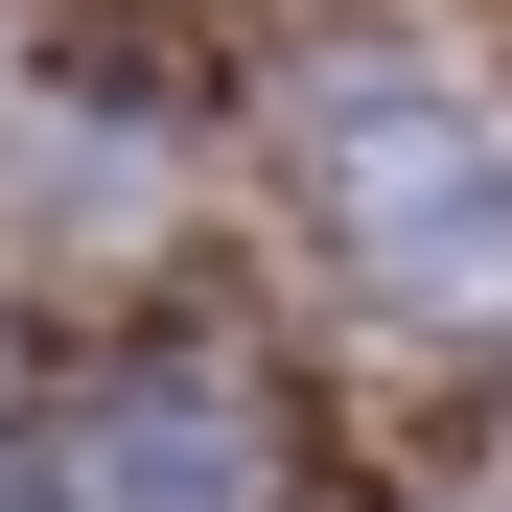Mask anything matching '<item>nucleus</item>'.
Wrapping results in <instances>:
<instances>
[{"label": "nucleus", "mask_w": 512, "mask_h": 512, "mask_svg": "<svg viewBox=\"0 0 512 512\" xmlns=\"http://www.w3.org/2000/svg\"><path fill=\"white\" fill-rule=\"evenodd\" d=\"M326 210H350V256H373L396 303L512 326V163L466 117H326Z\"/></svg>", "instance_id": "f257e3e1"}, {"label": "nucleus", "mask_w": 512, "mask_h": 512, "mask_svg": "<svg viewBox=\"0 0 512 512\" xmlns=\"http://www.w3.org/2000/svg\"><path fill=\"white\" fill-rule=\"evenodd\" d=\"M47 512H256V419H233L210 373H140V396H94V419H70Z\"/></svg>", "instance_id": "f03ea898"}]
</instances>
